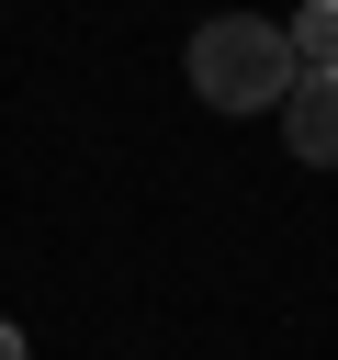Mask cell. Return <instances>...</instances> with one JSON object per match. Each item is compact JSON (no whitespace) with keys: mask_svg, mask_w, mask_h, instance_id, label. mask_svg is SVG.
<instances>
[{"mask_svg":"<svg viewBox=\"0 0 338 360\" xmlns=\"http://www.w3.org/2000/svg\"><path fill=\"white\" fill-rule=\"evenodd\" d=\"M282 146L304 169H338V68H293L282 90Z\"/></svg>","mask_w":338,"mask_h":360,"instance_id":"cell-2","label":"cell"},{"mask_svg":"<svg viewBox=\"0 0 338 360\" xmlns=\"http://www.w3.org/2000/svg\"><path fill=\"white\" fill-rule=\"evenodd\" d=\"M0 360H34V349H23V326H11V315H0Z\"/></svg>","mask_w":338,"mask_h":360,"instance_id":"cell-4","label":"cell"},{"mask_svg":"<svg viewBox=\"0 0 338 360\" xmlns=\"http://www.w3.org/2000/svg\"><path fill=\"white\" fill-rule=\"evenodd\" d=\"M282 34H293V68H338V0H304Z\"/></svg>","mask_w":338,"mask_h":360,"instance_id":"cell-3","label":"cell"},{"mask_svg":"<svg viewBox=\"0 0 338 360\" xmlns=\"http://www.w3.org/2000/svg\"><path fill=\"white\" fill-rule=\"evenodd\" d=\"M180 68H192L203 112H282V90H293V34L259 22V11H214Z\"/></svg>","mask_w":338,"mask_h":360,"instance_id":"cell-1","label":"cell"}]
</instances>
